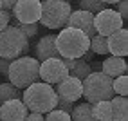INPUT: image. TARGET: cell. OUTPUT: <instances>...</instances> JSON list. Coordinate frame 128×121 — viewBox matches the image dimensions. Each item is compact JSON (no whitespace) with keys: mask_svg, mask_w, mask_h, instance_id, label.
Masks as SVG:
<instances>
[{"mask_svg":"<svg viewBox=\"0 0 128 121\" xmlns=\"http://www.w3.org/2000/svg\"><path fill=\"white\" fill-rule=\"evenodd\" d=\"M7 99H22V90L9 81H2L0 83V103Z\"/></svg>","mask_w":128,"mask_h":121,"instance_id":"obj_20","label":"cell"},{"mask_svg":"<svg viewBox=\"0 0 128 121\" xmlns=\"http://www.w3.org/2000/svg\"><path fill=\"white\" fill-rule=\"evenodd\" d=\"M11 15L20 24H36L42 15V2L40 0H18L13 6Z\"/></svg>","mask_w":128,"mask_h":121,"instance_id":"obj_9","label":"cell"},{"mask_svg":"<svg viewBox=\"0 0 128 121\" xmlns=\"http://www.w3.org/2000/svg\"><path fill=\"white\" fill-rule=\"evenodd\" d=\"M13 18L11 11H6V9H0V31L6 29L7 25H9V20Z\"/></svg>","mask_w":128,"mask_h":121,"instance_id":"obj_27","label":"cell"},{"mask_svg":"<svg viewBox=\"0 0 128 121\" xmlns=\"http://www.w3.org/2000/svg\"><path fill=\"white\" fill-rule=\"evenodd\" d=\"M34 58L38 62H45L49 58H60V53L56 49V34H45L38 40L34 45Z\"/></svg>","mask_w":128,"mask_h":121,"instance_id":"obj_13","label":"cell"},{"mask_svg":"<svg viewBox=\"0 0 128 121\" xmlns=\"http://www.w3.org/2000/svg\"><path fill=\"white\" fill-rule=\"evenodd\" d=\"M70 119L72 121H96V117L92 114V105L87 101L74 105V108L70 112Z\"/></svg>","mask_w":128,"mask_h":121,"instance_id":"obj_17","label":"cell"},{"mask_svg":"<svg viewBox=\"0 0 128 121\" xmlns=\"http://www.w3.org/2000/svg\"><path fill=\"white\" fill-rule=\"evenodd\" d=\"M44 121H72V119H70V114L54 108V110L47 112V116H44Z\"/></svg>","mask_w":128,"mask_h":121,"instance_id":"obj_24","label":"cell"},{"mask_svg":"<svg viewBox=\"0 0 128 121\" xmlns=\"http://www.w3.org/2000/svg\"><path fill=\"white\" fill-rule=\"evenodd\" d=\"M128 71V65L124 62V58L121 56H108L101 62V72H105L110 78H117V76H123Z\"/></svg>","mask_w":128,"mask_h":121,"instance_id":"obj_15","label":"cell"},{"mask_svg":"<svg viewBox=\"0 0 128 121\" xmlns=\"http://www.w3.org/2000/svg\"><path fill=\"white\" fill-rule=\"evenodd\" d=\"M7 78H9V83H13L16 89L24 90L31 83L40 81V62L31 56H20L16 60H11Z\"/></svg>","mask_w":128,"mask_h":121,"instance_id":"obj_3","label":"cell"},{"mask_svg":"<svg viewBox=\"0 0 128 121\" xmlns=\"http://www.w3.org/2000/svg\"><path fill=\"white\" fill-rule=\"evenodd\" d=\"M65 27H76V29L83 31L88 38L98 34L96 27H94V15L88 13V11H83V9H72Z\"/></svg>","mask_w":128,"mask_h":121,"instance_id":"obj_10","label":"cell"},{"mask_svg":"<svg viewBox=\"0 0 128 121\" xmlns=\"http://www.w3.org/2000/svg\"><path fill=\"white\" fill-rule=\"evenodd\" d=\"M67 76H69V69L63 65L62 58H49L45 62H40V81L54 87Z\"/></svg>","mask_w":128,"mask_h":121,"instance_id":"obj_8","label":"cell"},{"mask_svg":"<svg viewBox=\"0 0 128 121\" xmlns=\"http://www.w3.org/2000/svg\"><path fill=\"white\" fill-rule=\"evenodd\" d=\"M90 47V38L76 27H63L56 34V49L60 58H81Z\"/></svg>","mask_w":128,"mask_h":121,"instance_id":"obj_2","label":"cell"},{"mask_svg":"<svg viewBox=\"0 0 128 121\" xmlns=\"http://www.w3.org/2000/svg\"><path fill=\"white\" fill-rule=\"evenodd\" d=\"M81 58L85 60V62H92V58H94V53H92V51L88 49V51H87V53H85V54H83Z\"/></svg>","mask_w":128,"mask_h":121,"instance_id":"obj_31","label":"cell"},{"mask_svg":"<svg viewBox=\"0 0 128 121\" xmlns=\"http://www.w3.org/2000/svg\"><path fill=\"white\" fill-rule=\"evenodd\" d=\"M101 2H103V4H106V6H116V4L119 2V0H101Z\"/></svg>","mask_w":128,"mask_h":121,"instance_id":"obj_32","label":"cell"},{"mask_svg":"<svg viewBox=\"0 0 128 121\" xmlns=\"http://www.w3.org/2000/svg\"><path fill=\"white\" fill-rule=\"evenodd\" d=\"M106 44H108V53L112 56L124 58L128 54V31L121 27L119 31L112 33L110 36H106Z\"/></svg>","mask_w":128,"mask_h":121,"instance_id":"obj_14","label":"cell"},{"mask_svg":"<svg viewBox=\"0 0 128 121\" xmlns=\"http://www.w3.org/2000/svg\"><path fill=\"white\" fill-rule=\"evenodd\" d=\"M94 27H96L98 34H101V36L106 38L112 33H116L121 27H124V22H123V18L119 16V13L116 9L105 7L103 11L94 15Z\"/></svg>","mask_w":128,"mask_h":121,"instance_id":"obj_7","label":"cell"},{"mask_svg":"<svg viewBox=\"0 0 128 121\" xmlns=\"http://www.w3.org/2000/svg\"><path fill=\"white\" fill-rule=\"evenodd\" d=\"M92 114L96 117V121H112V107H110V101L92 103Z\"/></svg>","mask_w":128,"mask_h":121,"instance_id":"obj_18","label":"cell"},{"mask_svg":"<svg viewBox=\"0 0 128 121\" xmlns=\"http://www.w3.org/2000/svg\"><path fill=\"white\" fill-rule=\"evenodd\" d=\"M72 13V4L69 0H42L40 24L47 29H63Z\"/></svg>","mask_w":128,"mask_h":121,"instance_id":"obj_6","label":"cell"},{"mask_svg":"<svg viewBox=\"0 0 128 121\" xmlns=\"http://www.w3.org/2000/svg\"><path fill=\"white\" fill-rule=\"evenodd\" d=\"M44 116L45 114H40V112H29L25 121H44Z\"/></svg>","mask_w":128,"mask_h":121,"instance_id":"obj_29","label":"cell"},{"mask_svg":"<svg viewBox=\"0 0 128 121\" xmlns=\"http://www.w3.org/2000/svg\"><path fill=\"white\" fill-rule=\"evenodd\" d=\"M94 54H108V44L106 38L101 36V34H96V36L90 38V47H88Z\"/></svg>","mask_w":128,"mask_h":121,"instance_id":"obj_21","label":"cell"},{"mask_svg":"<svg viewBox=\"0 0 128 121\" xmlns=\"http://www.w3.org/2000/svg\"><path fill=\"white\" fill-rule=\"evenodd\" d=\"M0 2H2V6H4V9H6V11H11V9H13V6L18 2V0H0Z\"/></svg>","mask_w":128,"mask_h":121,"instance_id":"obj_30","label":"cell"},{"mask_svg":"<svg viewBox=\"0 0 128 121\" xmlns=\"http://www.w3.org/2000/svg\"><path fill=\"white\" fill-rule=\"evenodd\" d=\"M29 51L31 44L20 29L7 25L6 29L0 31V58L16 60L20 56H27Z\"/></svg>","mask_w":128,"mask_h":121,"instance_id":"obj_5","label":"cell"},{"mask_svg":"<svg viewBox=\"0 0 128 121\" xmlns=\"http://www.w3.org/2000/svg\"><path fill=\"white\" fill-rule=\"evenodd\" d=\"M112 80L114 78L106 76L101 71H92L85 80L81 81L83 87V96L87 103H98V101H110L116 94L112 89Z\"/></svg>","mask_w":128,"mask_h":121,"instance_id":"obj_4","label":"cell"},{"mask_svg":"<svg viewBox=\"0 0 128 121\" xmlns=\"http://www.w3.org/2000/svg\"><path fill=\"white\" fill-rule=\"evenodd\" d=\"M116 6H117L116 11H117L119 16L123 18V22H126V20H128V0H119Z\"/></svg>","mask_w":128,"mask_h":121,"instance_id":"obj_26","label":"cell"},{"mask_svg":"<svg viewBox=\"0 0 128 121\" xmlns=\"http://www.w3.org/2000/svg\"><path fill=\"white\" fill-rule=\"evenodd\" d=\"M56 108L67 112V114H70L72 108H74V103H72V101H67V99H63V98L58 96V99H56Z\"/></svg>","mask_w":128,"mask_h":121,"instance_id":"obj_25","label":"cell"},{"mask_svg":"<svg viewBox=\"0 0 128 121\" xmlns=\"http://www.w3.org/2000/svg\"><path fill=\"white\" fill-rule=\"evenodd\" d=\"M40 2H42V0H40Z\"/></svg>","mask_w":128,"mask_h":121,"instance_id":"obj_35","label":"cell"},{"mask_svg":"<svg viewBox=\"0 0 128 121\" xmlns=\"http://www.w3.org/2000/svg\"><path fill=\"white\" fill-rule=\"evenodd\" d=\"M9 65H11V60H7V58H0V74H2L4 78H7Z\"/></svg>","mask_w":128,"mask_h":121,"instance_id":"obj_28","label":"cell"},{"mask_svg":"<svg viewBox=\"0 0 128 121\" xmlns=\"http://www.w3.org/2000/svg\"><path fill=\"white\" fill-rule=\"evenodd\" d=\"M78 6H80V9L88 11V13H92V15L103 11L105 7H106V4H103L101 0H78Z\"/></svg>","mask_w":128,"mask_h":121,"instance_id":"obj_23","label":"cell"},{"mask_svg":"<svg viewBox=\"0 0 128 121\" xmlns=\"http://www.w3.org/2000/svg\"><path fill=\"white\" fill-rule=\"evenodd\" d=\"M0 83H2V81H0Z\"/></svg>","mask_w":128,"mask_h":121,"instance_id":"obj_34","label":"cell"},{"mask_svg":"<svg viewBox=\"0 0 128 121\" xmlns=\"http://www.w3.org/2000/svg\"><path fill=\"white\" fill-rule=\"evenodd\" d=\"M0 9H4V6H2V2H0Z\"/></svg>","mask_w":128,"mask_h":121,"instance_id":"obj_33","label":"cell"},{"mask_svg":"<svg viewBox=\"0 0 128 121\" xmlns=\"http://www.w3.org/2000/svg\"><path fill=\"white\" fill-rule=\"evenodd\" d=\"M112 121H128V99L124 96H114L110 99Z\"/></svg>","mask_w":128,"mask_h":121,"instance_id":"obj_16","label":"cell"},{"mask_svg":"<svg viewBox=\"0 0 128 121\" xmlns=\"http://www.w3.org/2000/svg\"><path fill=\"white\" fill-rule=\"evenodd\" d=\"M90 72H92V65L88 62H85L83 58H76L74 60V67L69 71V76H74V78H78V80L83 81Z\"/></svg>","mask_w":128,"mask_h":121,"instance_id":"obj_19","label":"cell"},{"mask_svg":"<svg viewBox=\"0 0 128 121\" xmlns=\"http://www.w3.org/2000/svg\"><path fill=\"white\" fill-rule=\"evenodd\" d=\"M29 110L22 99H7L0 103V121H25Z\"/></svg>","mask_w":128,"mask_h":121,"instance_id":"obj_12","label":"cell"},{"mask_svg":"<svg viewBox=\"0 0 128 121\" xmlns=\"http://www.w3.org/2000/svg\"><path fill=\"white\" fill-rule=\"evenodd\" d=\"M54 90L60 98H63L67 101L76 103L81 96H83V87H81V80L74 76H67L63 81H60L54 85Z\"/></svg>","mask_w":128,"mask_h":121,"instance_id":"obj_11","label":"cell"},{"mask_svg":"<svg viewBox=\"0 0 128 121\" xmlns=\"http://www.w3.org/2000/svg\"><path fill=\"white\" fill-rule=\"evenodd\" d=\"M56 99H58V94H56L54 87L44 81L31 83L22 92V101L29 112L47 114V112L56 108Z\"/></svg>","mask_w":128,"mask_h":121,"instance_id":"obj_1","label":"cell"},{"mask_svg":"<svg viewBox=\"0 0 128 121\" xmlns=\"http://www.w3.org/2000/svg\"><path fill=\"white\" fill-rule=\"evenodd\" d=\"M112 89H114V94L116 96H128V76L123 74V76H117L112 80Z\"/></svg>","mask_w":128,"mask_h":121,"instance_id":"obj_22","label":"cell"}]
</instances>
